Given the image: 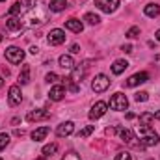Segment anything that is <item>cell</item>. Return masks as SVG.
Listing matches in <instances>:
<instances>
[{
	"instance_id": "6da1fadb",
	"label": "cell",
	"mask_w": 160,
	"mask_h": 160,
	"mask_svg": "<svg viewBox=\"0 0 160 160\" xmlns=\"http://www.w3.org/2000/svg\"><path fill=\"white\" fill-rule=\"evenodd\" d=\"M136 136H138L142 147H153V145H157L160 142L158 132H157L151 125H143V123H140V125L136 127Z\"/></svg>"
},
{
	"instance_id": "7a4b0ae2",
	"label": "cell",
	"mask_w": 160,
	"mask_h": 160,
	"mask_svg": "<svg viewBox=\"0 0 160 160\" xmlns=\"http://www.w3.org/2000/svg\"><path fill=\"white\" fill-rule=\"evenodd\" d=\"M110 108L116 110V112H123V110H127V108H128V99H127V95H123L121 91L114 93L112 99H110Z\"/></svg>"
},
{
	"instance_id": "3957f363",
	"label": "cell",
	"mask_w": 160,
	"mask_h": 160,
	"mask_svg": "<svg viewBox=\"0 0 160 160\" xmlns=\"http://www.w3.org/2000/svg\"><path fill=\"white\" fill-rule=\"evenodd\" d=\"M116 134H118V138H119L121 142H125V143H128V145H134V147H140V143H136V136H134V132L130 130V128H125V127H118L116 128Z\"/></svg>"
},
{
	"instance_id": "277c9868",
	"label": "cell",
	"mask_w": 160,
	"mask_h": 160,
	"mask_svg": "<svg viewBox=\"0 0 160 160\" xmlns=\"http://www.w3.org/2000/svg\"><path fill=\"white\" fill-rule=\"evenodd\" d=\"M110 84H112V80L108 78L106 75H97L93 78V82H91V89L95 93H102V91H106L110 88Z\"/></svg>"
},
{
	"instance_id": "5b68a950",
	"label": "cell",
	"mask_w": 160,
	"mask_h": 160,
	"mask_svg": "<svg viewBox=\"0 0 160 160\" xmlns=\"http://www.w3.org/2000/svg\"><path fill=\"white\" fill-rule=\"evenodd\" d=\"M4 56H6V60L9 63H21L24 60V50L19 48V47H8Z\"/></svg>"
},
{
	"instance_id": "8992f818",
	"label": "cell",
	"mask_w": 160,
	"mask_h": 160,
	"mask_svg": "<svg viewBox=\"0 0 160 160\" xmlns=\"http://www.w3.org/2000/svg\"><path fill=\"white\" fill-rule=\"evenodd\" d=\"M8 102H9V106H19L22 102V93H21V88L17 84L8 89Z\"/></svg>"
},
{
	"instance_id": "52a82bcc",
	"label": "cell",
	"mask_w": 160,
	"mask_h": 160,
	"mask_svg": "<svg viewBox=\"0 0 160 160\" xmlns=\"http://www.w3.org/2000/svg\"><path fill=\"white\" fill-rule=\"evenodd\" d=\"M95 6L104 13H114L119 8V0H95Z\"/></svg>"
},
{
	"instance_id": "ba28073f",
	"label": "cell",
	"mask_w": 160,
	"mask_h": 160,
	"mask_svg": "<svg viewBox=\"0 0 160 160\" xmlns=\"http://www.w3.org/2000/svg\"><path fill=\"white\" fill-rule=\"evenodd\" d=\"M106 108H108V104L104 102V101H97L93 106H91V110H89V119H99V118H102L104 114H106Z\"/></svg>"
},
{
	"instance_id": "9c48e42d",
	"label": "cell",
	"mask_w": 160,
	"mask_h": 160,
	"mask_svg": "<svg viewBox=\"0 0 160 160\" xmlns=\"http://www.w3.org/2000/svg\"><path fill=\"white\" fill-rule=\"evenodd\" d=\"M65 32L63 30H60V28H54V30H50L48 32V45H52V47H58V45H62V43H65Z\"/></svg>"
},
{
	"instance_id": "30bf717a",
	"label": "cell",
	"mask_w": 160,
	"mask_h": 160,
	"mask_svg": "<svg viewBox=\"0 0 160 160\" xmlns=\"http://www.w3.org/2000/svg\"><path fill=\"white\" fill-rule=\"evenodd\" d=\"M147 80H149V75H147L145 71H142V73H136V75L128 77L127 82H125V86H127V88H136V86H140V84H145Z\"/></svg>"
},
{
	"instance_id": "8fae6325",
	"label": "cell",
	"mask_w": 160,
	"mask_h": 160,
	"mask_svg": "<svg viewBox=\"0 0 160 160\" xmlns=\"http://www.w3.org/2000/svg\"><path fill=\"white\" fill-rule=\"evenodd\" d=\"M63 97H65V86H63V84H54V86L50 88V91H48V99L54 101V102H58V101H62Z\"/></svg>"
},
{
	"instance_id": "7c38bea8",
	"label": "cell",
	"mask_w": 160,
	"mask_h": 160,
	"mask_svg": "<svg viewBox=\"0 0 160 160\" xmlns=\"http://www.w3.org/2000/svg\"><path fill=\"white\" fill-rule=\"evenodd\" d=\"M73 132H75V123L73 121H65V123L58 125V128H56V136H60V138H65Z\"/></svg>"
},
{
	"instance_id": "4fadbf2b",
	"label": "cell",
	"mask_w": 160,
	"mask_h": 160,
	"mask_svg": "<svg viewBox=\"0 0 160 160\" xmlns=\"http://www.w3.org/2000/svg\"><path fill=\"white\" fill-rule=\"evenodd\" d=\"M50 118V112H47V110H32L28 116H26V121H30V123H36V121H41V119H48Z\"/></svg>"
},
{
	"instance_id": "5bb4252c",
	"label": "cell",
	"mask_w": 160,
	"mask_h": 160,
	"mask_svg": "<svg viewBox=\"0 0 160 160\" xmlns=\"http://www.w3.org/2000/svg\"><path fill=\"white\" fill-rule=\"evenodd\" d=\"M6 28H8L9 32H19V30L22 28V21L17 19V17H8V19H6Z\"/></svg>"
},
{
	"instance_id": "9a60e30c",
	"label": "cell",
	"mask_w": 160,
	"mask_h": 160,
	"mask_svg": "<svg viewBox=\"0 0 160 160\" xmlns=\"http://www.w3.org/2000/svg\"><path fill=\"white\" fill-rule=\"evenodd\" d=\"M58 63H60L62 69H67V71H73V69H75V60H73V56H69V54L60 56Z\"/></svg>"
},
{
	"instance_id": "2e32d148",
	"label": "cell",
	"mask_w": 160,
	"mask_h": 160,
	"mask_svg": "<svg viewBox=\"0 0 160 160\" xmlns=\"http://www.w3.org/2000/svg\"><path fill=\"white\" fill-rule=\"evenodd\" d=\"M65 28L71 30V32H75V34H80L84 30V24H82L80 19H69V21H65Z\"/></svg>"
},
{
	"instance_id": "e0dca14e",
	"label": "cell",
	"mask_w": 160,
	"mask_h": 160,
	"mask_svg": "<svg viewBox=\"0 0 160 160\" xmlns=\"http://www.w3.org/2000/svg\"><path fill=\"white\" fill-rule=\"evenodd\" d=\"M48 132H50L48 127H39V128H36V130L32 132V140H34V142H43V140L48 136Z\"/></svg>"
},
{
	"instance_id": "ac0fdd59",
	"label": "cell",
	"mask_w": 160,
	"mask_h": 160,
	"mask_svg": "<svg viewBox=\"0 0 160 160\" xmlns=\"http://www.w3.org/2000/svg\"><path fill=\"white\" fill-rule=\"evenodd\" d=\"M143 13L147 15V17H151V19H155V17H158L160 15V6L158 4H147L145 8H143Z\"/></svg>"
},
{
	"instance_id": "d6986e66",
	"label": "cell",
	"mask_w": 160,
	"mask_h": 160,
	"mask_svg": "<svg viewBox=\"0 0 160 160\" xmlns=\"http://www.w3.org/2000/svg\"><path fill=\"white\" fill-rule=\"evenodd\" d=\"M127 67H128V62H127V60H116L114 65H112V73H114V75H121Z\"/></svg>"
},
{
	"instance_id": "ffe728a7",
	"label": "cell",
	"mask_w": 160,
	"mask_h": 160,
	"mask_svg": "<svg viewBox=\"0 0 160 160\" xmlns=\"http://www.w3.org/2000/svg\"><path fill=\"white\" fill-rule=\"evenodd\" d=\"M48 8H50V11H54V13H60V11H63V9L67 8V0H52Z\"/></svg>"
},
{
	"instance_id": "44dd1931",
	"label": "cell",
	"mask_w": 160,
	"mask_h": 160,
	"mask_svg": "<svg viewBox=\"0 0 160 160\" xmlns=\"http://www.w3.org/2000/svg\"><path fill=\"white\" fill-rule=\"evenodd\" d=\"M19 82H21L22 86L30 82V65H22V71H21V75H19Z\"/></svg>"
},
{
	"instance_id": "7402d4cb",
	"label": "cell",
	"mask_w": 160,
	"mask_h": 160,
	"mask_svg": "<svg viewBox=\"0 0 160 160\" xmlns=\"http://www.w3.org/2000/svg\"><path fill=\"white\" fill-rule=\"evenodd\" d=\"M24 11V8H22V4L21 2H15L11 8H9V17H15V15H21Z\"/></svg>"
},
{
	"instance_id": "603a6c76",
	"label": "cell",
	"mask_w": 160,
	"mask_h": 160,
	"mask_svg": "<svg viewBox=\"0 0 160 160\" xmlns=\"http://www.w3.org/2000/svg\"><path fill=\"white\" fill-rule=\"evenodd\" d=\"M155 121V114H151V112H143V114H140V123H143V125H151Z\"/></svg>"
},
{
	"instance_id": "cb8c5ba5",
	"label": "cell",
	"mask_w": 160,
	"mask_h": 160,
	"mask_svg": "<svg viewBox=\"0 0 160 160\" xmlns=\"http://www.w3.org/2000/svg\"><path fill=\"white\" fill-rule=\"evenodd\" d=\"M84 21H86L88 24H99V22H101V17L95 15V13H86V15H84Z\"/></svg>"
},
{
	"instance_id": "d4e9b609",
	"label": "cell",
	"mask_w": 160,
	"mask_h": 160,
	"mask_svg": "<svg viewBox=\"0 0 160 160\" xmlns=\"http://www.w3.org/2000/svg\"><path fill=\"white\" fill-rule=\"evenodd\" d=\"M56 151H58V145H56V143H48V145L43 147L41 153H43V157H50V155H54Z\"/></svg>"
},
{
	"instance_id": "484cf974",
	"label": "cell",
	"mask_w": 160,
	"mask_h": 160,
	"mask_svg": "<svg viewBox=\"0 0 160 160\" xmlns=\"http://www.w3.org/2000/svg\"><path fill=\"white\" fill-rule=\"evenodd\" d=\"M93 130H95V125H88V127H84V128L78 132V138H88Z\"/></svg>"
},
{
	"instance_id": "4316f807",
	"label": "cell",
	"mask_w": 160,
	"mask_h": 160,
	"mask_svg": "<svg viewBox=\"0 0 160 160\" xmlns=\"http://www.w3.org/2000/svg\"><path fill=\"white\" fill-rule=\"evenodd\" d=\"M127 38H130V39H134V38H138L140 36V28L138 26H132V28H128L127 30V34H125Z\"/></svg>"
},
{
	"instance_id": "83f0119b",
	"label": "cell",
	"mask_w": 160,
	"mask_h": 160,
	"mask_svg": "<svg viewBox=\"0 0 160 160\" xmlns=\"http://www.w3.org/2000/svg\"><path fill=\"white\" fill-rule=\"evenodd\" d=\"M9 143V134H6V132H0V151L2 149H6V145Z\"/></svg>"
},
{
	"instance_id": "f1b7e54d",
	"label": "cell",
	"mask_w": 160,
	"mask_h": 160,
	"mask_svg": "<svg viewBox=\"0 0 160 160\" xmlns=\"http://www.w3.org/2000/svg\"><path fill=\"white\" fill-rule=\"evenodd\" d=\"M63 82H65V86H67V88H69V89H71L73 93H77V91L80 89L78 86L75 84V80H71V78H63Z\"/></svg>"
},
{
	"instance_id": "f546056e",
	"label": "cell",
	"mask_w": 160,
	"mask_h": 160,
	"mask_svg": "<svg viewBox=\"0 0 160 160\" xmlns=\"http://www.w3.org/2000/svg\"><path fill=\"white\" fill-rule=\"evenodd\" d=\"M134 99H136L138 102H145V101L149 99V93H147V91H140V93L134 95Z\"/></svg>"
},
{
	"instance_id": "4dcf8cb0",
	"label": "cell",
	"mask_w": 160,
	"mask_h": 160,
	"mask_svg": "<svg viewBox=\"0 0 160 160\" xmlns=\"http://www.w3.org/2000/svg\"><path fill=\"white\" fill-rule=\"evenodd\" d=\"M114 160H132V155L128 151H121V153H118V157Z\"/></svg>"
},
{
	"instance_id": "1f68e13d",
	"label": "cell",
	"mask_w": 160,
	"mask_h": 160,
	"mask_svg": "<svg viewBox=\"0 0 160 160\" xmlns=\"http://www.w3.org/2000/svg\"><path fill=\"white\" fill-rule=\"evenodd\" d=\"M45 80H47V82H48V84H56V82H58V80H60V77H58V75H56V73H48V75H47V77H45Z\"/></svg>"
},
{
	"instance_id": "d6a6232c",
	"label": "cell",
	"mask_w": 160,
	"mask_h": 160,
	"mask_svg": "<svg viewBox=\"0 0 160 160\" xmlns=\"http://www.w3.org/2000/svg\"><path fill=\"white\" fill-rule=\"evenodd\" d=\"M62 160H80V157L77 155V153H67V155H65Z\"/></svg>"
},
{
	"instance_id": "836d02e7",
	"label": "cell",
	"mask_w": 160,
	"mask_h": 160,
	"mask_svg": "<svg viewBox=\"0 0 160 160\" xmlns=\"http://www.w3.org/2000/svg\"><path fill=\"white\" fill-rule=\"evenodd\" d=\"M71 52H73V54H78V52H80V47H78V45H73V47H71Z\"/></svg>"
},
{
	"instance_id": "e575fe53",
	"label": "cell",
	"mask_w": 160,
	"mask_h": 160,
	"mask_svg": "<svg viewBox=\"0 0 160 160\" xmlns=\"http://www.w3.org/2000/svg\"><path fill=\"white\" fill-rule=\"evenodd\" d=\"M123 50L128 54V52H132V47H130V45H125V47H123Z\"/></svg>"
},
{
	"instance_id": "d590c367",
	"label": "cell",
	"mask_w": 160,
	"mask_h": 160,
	"mask_svg": "<svg viewBox=\"0 0 160 160\" xmlns=\"http://www.w3.org/2000/svg\"><path fill=\"white\" fill-rule=\"evenodd\" d=\"M155 119L160 121V110H158V112H155Z\"/></svg>"
},
{
	"instance_id": "8d00e7d4",
	"label": "cell",
	"mask_w": 160,
	"mask_h": 160,
	"mask_svg": "<svg viewBox=\"0 0 160 160\" xmlns=\"http://www.w3.org/2000/svg\"><path fill=\"white\" fill-rule=\"evenodd\" d=\"M155 38H157V39L160 41V30H157V34H155Z\"/></svg>"
},
{
	"instance_id": "74e56055",
	"label": "cell",
	"mask_w": 160,
	"mask_h": 160,
	"mask_svg": "<svg viewBox=\"0 0 160 160\" xmlns=\"http://www.w3.org/2000/svg\"><path fill=\"white\" fill-rule=\"evenodd\" d=\"M2 84H4V78H2V77H0V88H2Z\"/></svg>"
},
{
	"instance_id": "f35d334b",
	"label": "cell",
	"mask_w": 160,
	"mask_h": 160,
	"mask_svg": "<svg viewBox=\"0 0 160 160\" xmlns=\"http://www.w3.org/2000/svg\"><path fill=\"white\" fill-rule=\"evenodd\" d=\"M0 2H6V0H0Z\"/></svg>"
},
{
	"instance_id": "ab89813d",
	"label": "cell",
	"mask_w": 160,
	"mask_h": 160,
	"mask_svg": "<svg viewBox=\"0 0 160 160\" xmlns=\"http://www.w3.org/2000/svg\"><path fill=\"white\" fill-rule=\"evenodd\" d=\"M0 41H2V36H0Z\"/></svg>"
},
{
	"instance_id": "60d3db41",
	"label": "cell",
	"mask_w": 160,
	"mask_h": 160,
	"mask_svg": "<svg viewBox=\"0 0 160 160\" xmlns=\"http://www.w3.org/2000/svg\"><path fill=\"white\" fill-rule=\"evenodd\" d=\"M0 160H4V158H0Z\"/></svg>"
}]
</instances>
